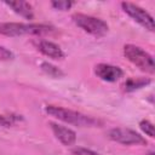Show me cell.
Here are the masks:
<instances>
[{
  "mask_svg": "<svg viewBox=\"0 0 155 155\" xmlns=\"http://www.w3.org/2000/svg\"><path fill=\"white\" fill-rule=\"evenodd\" d=\"M45 111L48 115H51L65 124L79 126V127H96L102 124L98 119H94L92 116L85 115L82 113H79V111H75L71 109L57 107V105H46Z\"/></svg>",
  "mask_w": 155,
  "mask_h": 155,
  "instance_id": "obj_1",
  "label": "cell"
},
{
  "mask_svg": "<svg viewBox=\"0 0 155 155\" xmlns=\"http://www.w3.org/2000/svg\"><path fill=\"white\" fill-rule=\"evenodd\" d=\"M52 31V27L39 23H17V22H0V34L6 36L21 35H41Z\"/></svg>",
  "mask_w": 155,
  "mask_h": 155,
  "instance_id": "obj_2",
  "label": "cell"
},
{
  "mask_svg": "<svg viewBox=\"0 0 155 155\" xmlns=\"http://www.w3.org/2000/svg\"><path fill=\"white\" fill-rule=\"evenodd\" d=\"M124 56L140 70L154 74L155 73V64L153 56L144 51L142 47L136 46L133 44H126L124 46Z\"/></svg>",
  "mask_w": 155,
  "mask_h": 155,
  "instance_id": "obj_3",
  "label": "cell"
},
{
  "mask_svg": "<svg viewBox=\"0 0 155 155\" xmlns=\"http://www.w3.org/2000/svg\"><path fill=\"white\" fill-rule=\"evenodd\" d=\"M71 19L79 28H81L84 31L93 36H98V38L104 36L109 30V25L105 21L93 16H88L84 13H74L71 16Z\"/></svg>",
  "mask_w": 155,
  "mask_h": 155,
  "instance_id": "obj_4",
  "label": "cell"
},
{
  "mask_svg": "<svg viewBox=\"0 0 155 155\" xmlns=\"http://www.w3.org/2000/svg\"><path fill=\"white\" fill-rule=\"evenodd\" d=\"M108 138L113 142L124 145H145L147 140L138 132L125 128V127H115L108 131Z\"/></svg>",
  "mask_w": 155,
  "mask_h": 155,
  "instance_id": "obj_5",
  "label": "cell"
},
{
  "mask_svg": "<svg viewBox=\"0 0 155 155\" xmlns=\"http://www.w3.org/2000/svg\"><path fill=\"white\" fill-rule=\"evenodd\" d=\"M121 7L124 10L125 13H127L133 21H136L139 25H142L143 28L148 29L149 31H154L155 25H154V18L153 16L147 12L144 8H142L140 6L132 4V2H127L124 1L121 2Z\"/></svg>",
  "mask_w": 155,
  "mask_h": 155,
  "instance_id": "obj_6",
  "label": "cell"
},
{
  "mask_svg": "<svg viewBox=\"0 0 155 155\" xmlns=\"http://www.w3.org/2000/svg\"><path fill=\"white\" fill-rule=\"evenodd\" d=\"M94 74L97 78H99L103 81L107 82H115L120 80L124 75V71L120 67L113 65V64H107V63H99L94 67Z\"/></svg>",
  "mask_w": 155,
  "mask_h": 155,
  "instance_id": "obj_7",
  "label": "cell"
},
{
  "mask_svg": "<svg viewBox=\"0 0 155 155\" xmlns=\"http://www.w3.org/2000/svg\"><path fill=\"white\" fill-rule=\"evenodd\" d=\"M50 127L54 134V137L63 144V145H73L76 142V133L65 126L54 124V122H50Z\"/></svg>",
  "mask_w": 155,
  "mask_h": 155,
  "instance_id": "obj_8",
  "label": "cell"
},
{
  "mask_svg": "<svg viewBox=\"0 0 155 155\" xmlns=\"http://www.w3.org/2000/svg\"><path fill=\"white\" fill-rule=\"evenodd\" d=\"M38 48H39V51L42 54H45V56H47L50 58H53V59H62V58H64V52L62 51V48L57 44H54L52 41L41 40L38 44Z\"/></svg>",
  "mask_w": 155,
  "mask_h": 155,
  "instance_id": "obj_9",
  "label": "cell"
},
{
  "mask_svg": "<svg viewBox=\"0 0 155 155\" xmlns=\"http://www.w3.org/2000/svg\"><path fill=\"white\" fill-rule=\"evenodd\" d=\"M5 5L11 7L17 15H19L27 19H33V17H34L33 7L27 1H5Z\"/></svg>",
  "mask_w": 155,
  "mask_h": 155,
  "instance_id": "obj_10",
  "label": "cell"
},
{
  "mask_svg": "<svg viewBox=\"0 0 155 155\" xmlns=\"http://www.w3.org/2000/svg\"><path fill=\"white\" fill-rule=\"evenodd\" d=\"M150 82H151V80L147 79V78H130L124 82L122 87L126 92H132V91H136V90H139V88L147 86Z\"/></svg>",
  "mask_w": 155,
  "mask_h": 155,
  "instance_id": "obj_11",
  "label": "cell"
},
{
  "mask_svg": "<svg viewBox=\"0 0 155 155\" xmlns=\"http://www.w3.org/2000/svg\"><path fill=\"white\" fill-rule=\"evenodd\" d=\"M41 69H42L44 73H46L48 76H52V78H62L64 75L63 71L58 67H56V65H53L48 62L41 63Z\"/></svg>",
  "mask_w": 155,
  "mask_h": 155,
  "instance_id": "obj_12",
  "label": "cell"
},
{
  "mask_svg": "<svg viewBox=\"0 0 155 155\" xmlns=\"http://www.w3.org/2000/svg\"><path fill=\"white\" fill-rule=\"evenodd\" d=\"M139 127H140V130L145 133V134H148L149 137H154L155 136V132H154V125L149 121V120H142L140 122H139Z\"/></svg>",
  "mask_w": 155,
  "mask_h": 155,
  "instance_id": "obj_13",
  "label": "cell"
},
{
  "mask_svg": "<svg viewBox=\"0 0 155 155\" xmlns=\"http://www.w3.org/2000/svg\"><path fill=\"white\" fill-rule=\"evenodd\" d=\"M51 5L56 8V10H61V11H65L69 10L73 6L71 1H67V0H59V1H52Z\"/></svg>",
  "mask_w": 155,
  "mask_h": 155,
  "instance_id": "obj_14",
  "label": "cell"
},
{
  "mask_svg": "<svg viewBox=\"0 0 155 155\" xmlns=\"http://www.w3.org/2000/svg\"><path fill=\"white\" fill-rule=\"evenodd\" d=\"M71 154H74V155H99L98 153H96L93 150H90L86 148H80V147L71 149Z\"/></svg>",
  "mask_w": 155,
  "mask_h": 155,
  "instance_id": "obj_15",
  "label": "cell"
},
{
  "mask_svg": "<svg viewBox=\"0 0 155 155\" xmlns=\"http://www.w3.org/2000/svg\"><path fill=\"white\" fill-rule=\"evenodd\" d=\"M0 59L1 61H10V59H13V53L7 50L6 47L1 46L0 45Z\"/></svg>",
  "mask_w": 155,
  "mask_h": 155,
  "instance_id": "obj_16",
  "label": "cell"
},
{
  "mask_svg": "<svg viewBox=\"0 0 155 155\" xmlns=\"http://www.w3.org/2000/svg\"><path fill=\"white\" fill-rule=\"evenodd\" d=\"M11 125H12V121L8 117L0 115V126H2V127H10Z\"/></svg>",
  "mask_w": 155,
  "mask_h": 155,
  "instance_id": "obj_17",
  "label": "cell"
},
{
  "mask_svg": "<svg viewBox=\"0 0 155 155\" xmlns=\"http://www.w3.org/2000/svg\"><path fill=\"white\" fill-rule=\"evenodd\" d=\"M147 155H154V151H149Z\"/></svg>",
  "mask_w": 155,
  "mask_h": 155,
  "instance_id": "obj_18",
  "label": "cell"
}]
</instances>
